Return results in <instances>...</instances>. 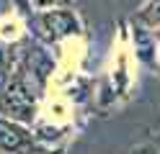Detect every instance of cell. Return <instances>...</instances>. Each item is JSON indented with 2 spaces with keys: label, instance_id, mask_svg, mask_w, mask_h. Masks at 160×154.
Returning <instances> with one entry per match:
<instances>
[{
  "label": "cell",
  "instance_id": "1",
  "mask_svg": "<svg viewBox=\"0 0 160 154\" xmlns=\"http://www.w3.org/2000/svg\"><path fill=\"white\" fill-rule=\"evenodd\" d=\"M39 28L44 31L47 39H62V36H72L80 34V21L72 10H42L39 13Z\"/></svg>",
  "mask_w": 160,
  "mask_h": 154
},
{
  "label": "cell",
  "instance_id": "2",
  "mask_svg": "<svg viewBox=\"0 0 160 154\" xmlns=\"http://www.w3.org/2000/svg\"><path fill=\"white\" fill-rule=\"evenodd\" d=\"M31 108H34V98L26 90V85L21 80H13L8 90L0 98V110L8 113L13 118H31Z\"/></svg>",
  "mask_w": 160,
  "mask_h": 154
},
{
  "label": "cell",
  "instance_id": "3",
  "mask_svg": "<svg viewBox=\"0 0 160 154\" xmlns=\"http://www.w3.org/2000/svg\"><path fill=\"white\" fill-rule=\"evenodd\" d=\"M26 147H31V136L13 121L0 118V149L5 152H21Z\"/></svg>",
  "mask_w": 160,
  "mask_h": 154
},
{
  "label": "cell",
  "instance_id": "4",
  "mask_svg": "<svg viewBox=\"0 0 160 154\" xmlns=\"http://www.w3.org/2000/svg\"><path fill=\"white\" fill-rule=\"evenodd\" d=\"M134 44H137V54L145 64H155V39L147 34L145 28H134Z\"/></svg>",
  "mask_w": 160,
  "mask_h": 154
},
{
  "label": "cell",
  "instance_id": "5",
  "mask_svg": "<svg viewBox=\"0 0 160 154\" xmlns=\"http://www.w3.org/2000/svg\"><path fill=\"white\" fill-rule=\"evenodd\" d=\"M139 21L147 26H160V0H147L139 10Z\"/></svg>",
  "mask_w": 160,
  "mask_h": 154
},
{
  "label": "cell",
  "instance_id": "6",
  "mask_svg": "<svg viewBox=\"0 0 160 154\" xmlns=\"http://www.w3.org/2000/svg\"><path fill=\"white\" fill-rule=\"evenodd\" d=\"M57 5V0H34V8L36 10H47V8H52Z\"/></svg>",
  "mask_w": 160,
  "mask_h": 154
},
{
  "label": "cell",
  "instance_id": "7",
  "mask_svg": "<svg viewBox=\"0 0 160 154\" xmlns=\"http://www.w3.org/2000/svg\"><path fill=\"white\" fill-rule=\"evenodd\" d=\"M132 154H150V149H147V147H142V149H137V152H132Z\"/></svg>",
  "mask_w": 160,
  "mask_h": 154
}]
</instances>
